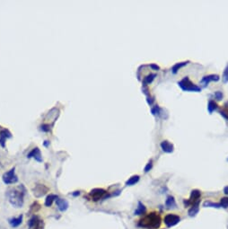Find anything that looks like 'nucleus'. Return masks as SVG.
<instances>
[{"mask_svg":"<svg viewBox=\"0 0 228 229\" xmlns=\"http://www.w3.org/2000/svg\"><path fill=\"white\" fill-rule=\"evenodd\" d=\"M178 85L184 92H197V93L201 92V88L197 85H195L194 83H192L188 76H185L182 80L179 81Z\"/></svg>","mask_w":228,"mask_h":229,"instance_id":"obj_3","label":"nucleus"},{"mask_svg":"<svg viewBox=\"0 0 228 229\" xmlns=\"http://www.w3.org/2000/svg\"><path fill=\"white\" fill-rule=\"evenodd\" d=\"M147 103H148L149 105H152L153 103H154V97H151V96H147Z\"/></svg>","mask_w":228,"mask_h":229,"instance_id":"obj_33","label":"nucleus"},{"mask_svg":"<svg viewBox=\"0 0 228 229\" xmlns=\"http://www.w3.org/2000/svg\"><path fill=\"white\" fill-rule=\"evenodd\" d=\"M3 182L5 184H14L18 182V177L15 172V167L3 174Z\"/></svg>","mask_w":228,"mask_h":229,"instance_id":"obj_4","label":"nucleus"},{"mask_svg":"<svg viewBox=\"0 0 228 229\" xmlns=\"http://www.w3.org/2000/svg\"><path fill=\"white\" fill-rule=\"evenodd\" d=\"M57 199V195H54V194H50V195L46 198V200H45V206H46V207H50V206L52 205L53 201H54V200H56Z\"/></svg>","mask_w":228,"mask_h":229,"instance_id":"obj_16","label":"nucleus"},{"mask_svg":"<svg viewBox=\"0 0 228 229\" xmlns=\"http://www.w3.org/2000/svg\"><path fill=\"white\" fill-rule=\"evenodd\" d=\"M216 109H217V104H216V102H215L214 101L210 100L209 102V103H208V111H209V114H212V113H213L215 110H216Z\"/></svg>","mask_w":228,"mask_h":229,"instance_id":"obj_21","label":"nucleus"},{"mask_svg":"<svg viewBox=\"0 0 228 229\" xmlns=\"http://www.w3.org/2000/svg\"><path fill=\"white\" fill-rule=\"evenodd\" d=\"M222 78H223L224 83H227L228 82V65L226 66V68H225V70H224V73H223V76H222Z\"/></svg>","mask_w":228,"mask_h":229,"instance_id":"obj_28","label":"nucleus"},{"mask_svg":"<svg viewBox=\"0 0 228 229\" xmlns=\"http://www.w3.org/2000/svg\"><path fill=\"white\" fill-rule=\"evenodd\" d=\"M139 176L138 175H133L132 177H130L127 182H126V185L128 186H131V185H134L136 184L138 181H139Z\"/></svg>","mask_w":228,"mask_h":229,"instance_id":"obj_20","label":"nucleus"},{"mask_svg":"<svg viewBox=\"0 0 228 229\" xmlns=\"http://www.w3.org/2000/svg\"><path fill=\"white\" fill-rule=\"evenodd\" d=\"M220 205H221V207H223V208H228L227 197H225V198H222V199H221V200H220Z\"/></svg>","mask_w":228,"mask_h":229,"instance_id":"obj_26","label":"nucleus"},{"mask_svg":"<svg viewBox=\"0 0 228 229\" xmlns=\"http://www.w3.org/2000/svg\"><path fill=\"white\" fill-rule=\"evenodd\" d=\"M220 114L228 120V110H222V111H220Z\"/></svg>","mask_w":228,"mask_h":229,"instance_id":"obj_32","label":"nucleus"},{"mask_svg":"<svg viewBox=\"0 0 228 229\" xmlns=\"http://www.w3.org/2000/svg\"><path fill=\"white\" fill-rule=\"evenodd\" d=\"M80 194V192L79 191H75V193H73V195L74 196H77V195H79Z\"/></svg>","mask_w":228,"mask_h":229,"instance_id":"obj_37","label":"nucleus"},{"mask_svg":"<svg viewBox=\"0 0 228 229\" xmlns=\"http://www.w3.org/2000/svg\"><path fill=\"white\" fill-rule=\"evenodd\" d=\"M33 229H44V223L41 219H40L37 224L33 227Z\"/></svg>","mask_w":228,"mask_h":229,"instance_id":"obj_27","label":"nucleus"},{"mask_svg":"<svg viewBox=\"0 0 228 229\" xmlns=\"http://www.w3.org/2000/svg\"><path fill=\"white\" fill-rule=\"evenodd\" d=\"M146 210H147V209H146L145 205L141 201H138L137 208H136V210H135V215H143L146 212Z\"/></svg>","mask_w":228,"mask_h":229,"instance_id":"obj_17","label":"nucleus"},{"mask_svg":"<svg viewBox=\"0 0 228 229\" xmlns=\"http://www.w3.org/2000/svg\"><path fill=\"white\" fill-rule=\"evenodd\" d=\"M190 62L189 61H184V62H180V63H176L172 68H171V73L172 74H177L178 73V71L181 68H183V67H185L186 65H188Z\"/></svg>","mask_w":228,"mask_h":229,"instance_id":"obj_14","label":"nucleus"},{"mask_svg":"<svg viewBox=\"0 0 228 229\" xmlns=\"http://www.w3.org/2000/svg\"><path fill=\"white\" fill-rule=\"evenodd\" d=\"M198 212H199V204H196V205L191 206V208L189 210V215L190 217H194V216H196V214Z\"/></svg>","mask_w":228,"mask_h":229,"instance_id":"obj_23","label":"nucleus"},{"mask_svg":"<svg viewBox=\"0 0 228 229\" xmlns=\"http://www.w3.org/2000/svg\"><path fill=\"white\" fill-rule=\"evenodd\" d=\"M220 77L217 75H209V76H203V78L200 80V83L203 84L204 87H206L207 85H209L210 82H217L219 81Z\"/></svg>","mask_w":228,"mask_h":229,"instance_id":"obj_9","label":"nucleus"},{"mask_svg":"<svg viewBox=\"0 0 228 229\" xmlns=\"http://www.w3.org/2000/svg\"><path fill=\"white\" fill-rule=\"evenodd\" d=\"M200 196H201V192L199 190H193L190 193V200H184V205L185 207L189 206V205H196V204H199V201H200Z\"/></svg>","mask_w":228,"mask_h":229,"instance_id":"obj_5","label":"nucleus"},{"mask_svg":"<svg viewBox=\"0 0 228 229\" xmlns=\"http://www.w3.org/2000/svg\"><path fill=\"white\" fill-rule=\"evenodd\" d=\"M41 130H44V131H48L50 129H49V125H42L41 126Z\"/></svg>","mask_w":228,"mask_h":229,"instance_id":"obj_35","label":"nucleus"},{"mask_svg":"<svg viewBox=\"0 0 228 229\" xmlns=\"http://www.w3.org/2000/svg\"><path fill=\"white\" fill-rule=\"evenodd\" d=\"M181 220V217L178 215L174 214H168L164 217V223L167 227H171L175 225H177Z\"/></svg>","mask_w":228,"mask_h":229,"instance_id":"obj_6","label":"nucleus"},{"mask_svg":"<svg viewBox=\"0 0 228 229\" xmlns=\"http://www.w3.org/2000/svg\"><path fill=\"white\" fill-rule=\"evenodd\" d=\"M224 192H225L226 195H228V186H226V187H225V188H224Z\"/></svg>","mask_w":228,"mask_h":229,"instance_id":"obj_36","label":"nucleus"},{"mask_svg":"<svg viewBox=\"0 0 228 229\" xmlns=\"http://www.w3.org/2000/svg\"><path fill=\"white\" fill-rule=\"evenodd\" d=\"M165 205L167 208L171 209V208H175L176 207V202H175V200L172 196H168L167 199H166V201H165Z\"/></svg>","mask_w":228,"mask_h":229,"instance_id":"obj_18","label":"nucleus"},{"mask_svg":"<svg viewBox=\"0 0 228 229\" xmlns=\"http://www.w3.org/2000/svg\"><path fill=\"white\" fill-rule=\"evenodd\" d=\"M49 191L48 187H46L45 185H42V184H37L35 186V188L33 189V194L35 197L37 198H40V197H42L44 196L47 192Z\"/></svg>","mask_w":228,"mask_h":229,"instance_id":"obj_8","label":"nucleus"},{"mask_svg":"<svg viewBox=\"0 0 228 229\" xmlns=\"http://www.w3.org/2000/svg\"><path fill=\"white\" fill-rule=\"evenodd\" d=\"M223 94H222V92H220V91H216V92H215V97H216V100H218V101H221L222 99H223Z\"/></svg>","mask_w":228,"mask_h":229,"instance_id":"obj_30","label":"nucleus"},{"mask_svg":"<svg viewBox=\"0 0 228 229\" xmlns=\"http://www.w3.org/2000/svg\"><path fill=\"white\" fill-rule=\"evenodd\" d=\"M204 207H211V208H221V205L218 203H214L211 201L204 202Z\"/></svg>","mask_w":228,"mask_h":229,"instance_id":"obj_24","label":"nucleus"},{"mask_svg":"<svg viewBox=\"0 0 228 229\" xmlns=\"http://www.w3.org/2000/svg\"><path fill=\"white\" fill-rule=\"evenodd\" d=\"M6 137H11V134L9 133L6 130H3L0 132V144L3 147H5V141Z\"/></svg>","mask_w":228,"mask_h":229,"instance_id":"obj_15","label":"nucleus"},{"mask_svg":"<svg viewBox=\"0 0 228 229\" xmlns=\"http://www.w3.org/2000/svg\"><path fill=\"white\" fill-rule=\"evenodd\" d=\"M155 76H156L155 74H149V75H147V76L144 78V80H143V85H147L151 84L153 81H154V79L155 78Z\"/></svg>","mask_w":228,"mask_h":229,"instance_id":"obj_19","label":"nucleus"},{"mask_svg":"<svg viewBox=\"0 0 228 229\" xmlns=\"http://www.w3.org/2000/svg\"><path fill=\"white\" fill-rule=\"evenodd\" d=\"M28 158H31V157H34L35 160H37L38 162H41L42 161V158H41V155H40V149L38 147L33 149L32 152H30L27 155Z\"/></svg>","mask_w":228,"mask_h":229,"instance_id":"obj_13","label":"nucleus"},{"mask_svg":"<svg viewBox=\"0 0 228 229\" xmlns=\"http://www.w3.org/2000/svg\"><path fill=\"white\" fill-rule=\"evenodd\" d=\"M25 193V189L22 185L18 188H13L7 191V197L9 202L15 208H22L23 205V196Z\"/></svg>","mask_w":228,"mask_h":229,"instance_id":"obj_2","label":"nucleus"},{"mask_svg":"<svg viewBox=\"0 0 228 229\" xmlns=\"http://www.w3.org/2000/svg\"><path fill=\"white\" fill-rule=\"evenodd\" d=\"M39 210H40V205H39L37 202L34 203V204H33L32 207H31V211H32V212H36V211Z\"/></svg>","mask_w":228,"mask_h":229,"instance_id":"obj_31","label":"nucleus"},{"mask_svg":"<svg viewBox=\"0 0 228 229\" xmlns=\"http://www.w3.org/2000/svg\"><path fill=\"white\" fill-rule=\"evenodd\" d=\"M56 203H57V209L60 210V211H62V212L66 211V210L68 209V202L66 200H64V199L57 198V200H56Z\"/></svg>","mask_w":228,"mask_h":229,"instance_id":"obj_11","label":"nucleus"},{"mask_svg":"<svg viewBox=\"0 0 228 229\" xmlns=\"http://www.w3.org/2000/svg\"><path fill=\"white\" fill-rule=\"evenodd\" d=\"M106 194V191H104L103 189H94L92 191H90L89 193V197L91 198L92 200L94 201H98L99 200L101 199H103L104 198V195Z\"/></svg>","mask_w":228,"mask_h":229,"instance_id":"obj_7","label":"nucleus"},{"mask_svg":"<svg viewBox=\"0 0 228 229\" xmlns=\"http://www.w3.org/2000/svg\"><path fill=\"white\" fill-rule=\"evenodd\" d=\"M160 146H161V148L163 149V151L164 153L170 154V153L173 152V149H174L173 145H172L171 143H170L168 140H164V141H162L161 144H160Z\"/></svg>","mask_w":228,"mask_h":229,"instance_id":"obj_10","label":"nucleus"},{"mask_svg":"<svg viewBox=\"0 0 228 229\" xmlns=\"http://www.w3.org/2000/svg\"><path fill=\"white\" fill-rule=\"evenodd\" d=\"M39 220H40L39 217H37V216H33V217L28 221V227H29L30 228H33V227L37 224V222H38Z\"/></svg>","mask_w":228,"mask_h":229,"instance_id":"obj_22","label":"nucleus"},{"mask_svg":"<svg viewBox=\"0 0 228 229\" xmlns=\"http://www.w3.org/2000/svg\"><path fill=\"white\" fill-rule=\"evenodd\" d=\"M227 162H228V158H227Z\"/></svg>","mask_w":228,"mask_h":229,"instance_id":"obj_38","label":"nucleus"},{"mask_svg":"<svg viewBox=\"0 0 228 229\" xmlns=\"http://www.w3.org/2000/svg\"><path fill=\"white\" fill-rule=\"evenodd\" d=\"M150 68L154 69V70H159L160 69V67L159 66H157V65H155V64H151L150 65Z\"/></svg>","mask_w":228,"mask_h":229,"instance_id":"obj_34","label":"nucleus"},{"mask_svg":"<svg viewBox=\"0 0 228 229\" xmlns=\"http://www.w3.org/2000/svg\"><path fill=\"white\" fill-rule=\"evenodd\" d=\"M22 222V215H20L19 217H13V218H10L8 220V223L10 224V226L12 227H17L18 226H20Z\"/></svg>","mask_w":228,"mask_h":229,"instance_id":"obj_12","label":"nucleus"},{"mask_svg":"<svg viewBox=\"0 0 228 229\" xmlns=\"http://www.w3.org/2000/svg\"><path fill=\"white\" fill-rule=\"evenodd\" d=\"M161 217L156 212H151L141 218L138 227L146 229H157L161 226Z\"/></svg>","mask_w":228,"mask_h":229,"instance_id":"obj_1","label":"nucleus"},{"mask_svg":"<svg viewBox=\"0 0 228 229\" xmlns=\"http://www.w3.org/2000/svg\"><path fill=\"white\" fill-rule=\"evenodd\" d=\"M151 113L154 116L155 115H160V113H161V109H160V107L158 105H155V106H154L152 109H151Z\"/></svg>","mask_w":228,"mask_h":229,"instance_id":"obj_25","label":"nucleus"},{"mask_svg":"<svg viewBox=\"0 0 228 229\" xmlns=\"http://www.w3.org/2000/svg\"><path fill=\"white\" fill-rule=\"evenodd\" d=\"M153 167V161L152 160H150L147 164V165H146V167H145V172H148L151 169H152Z\"/></svg>","mask_w":228,"mask_h":229,"instance_id":"obj_29","label":"nucleus"}]
</instances>
